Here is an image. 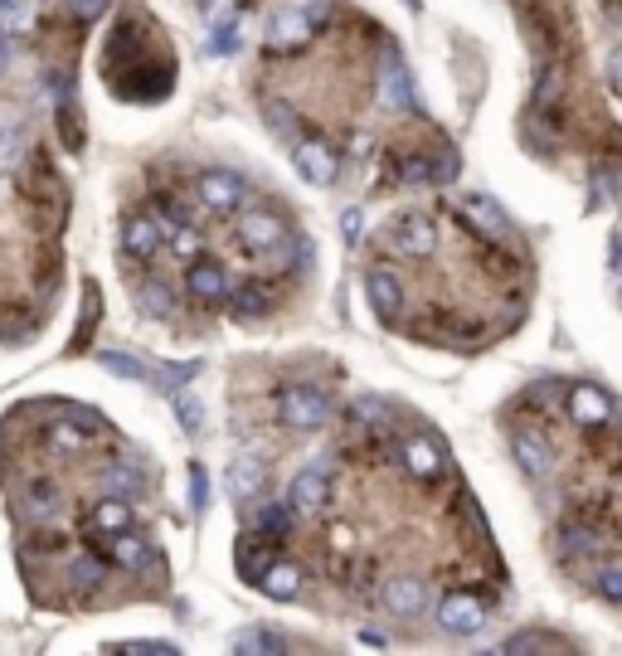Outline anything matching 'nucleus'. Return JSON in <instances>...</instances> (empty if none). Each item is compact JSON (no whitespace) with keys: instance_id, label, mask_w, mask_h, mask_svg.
Instances as JSON below:
<instances>
[{"instance_id":"obj_18","label":"nucleus","mask_w":622,"mask_h":656,"mask_svg":"<svg viewBox=\"0 0 622 656\" xmlns=\"http://www.w3.org/2000/svg\"><path fill=\"white\" fill-rule=\"evenodd\" d=\"M569 414H574V423H584V428H603L608 414H613V404H608L603 389H593V384H579V389L569 394Z\"/></svg>"},{"instance_id":"obj_50","label":"nucleus","mask_w":622,"mask_h":656,"mask_svg":"<svg viewBox=\"0 0 622 656\" xmlns=\"http://www.w3.org/2000/svg\"><path fill=\"white\" fill-rule=\"evenodd\" d=\"M613 268L622 273V229H618V239H613Z\"/></svg>"},{"instance_id":"obj_2","label":"nucleus","mask_w":622,"mask_h":656,"mask_svg":"<svg viewBox=\"0 0 622 656\" xmlns=\"http://www.w3.org/2000/svg\"><path fill=\"white\" fill-rule=\"evenodd\" d=\"M438 627L448 632V637H477L486 627V603L477 593H443L438 598Z\"/></svg>"},{"instance_id":"obj_6","label":"nucleus","mask_w":622,"mask_h":656,"mask_svg":"<svg viewBox=\"0 0 622 656\" xmlns=\"http://www.w3.org/2000/svg\"><path fill=\"white\" fill-rule=\"evenodd\" d=\"M380 603L389 608L394 618H423L428 608H433V588H428L423 579H418V574H404V579H389L380 588Z\"/></svg>"},{"instance_id":"obj_25","label":"nucleus","mask_w":622,"mask_h":656,"mask_svg":"<svg viewBox=\"0 0 622 656\" xmlns=\"http://www.w3.org/2000/svg\"><path fill=\"white\" fill-rule=\"evenodd\" d=\"M98 360L112 370V375H122V380H142V384H161V375H156L146 360H132V355H122V350H98Z\"/></svg>"},{"instance_id":"obj_11","label":"nucleus","mask_w":622,"mask_h":656,"mask_svg":"<svg viewBox=\"0 0 622 656\" xmlns=\"http://www.w3.org/2000/svg\"><path fill=\"white\" fill-rule=\"evenodd\" d=\"M108 554L117 569H132V574H151L156 569V545L142 535H132V530H117V535H108Z\"/></svg>"},{"instance_id":"obj_49","label":"nucleus","mask_w":622,"mask_h":656,"mask_svg":"<svg viewBox=\"0 0 622 656\" xmlns=\"http://www.w3.org/2000/svg\"><path fill=\"white\" fill-rule=\"evenodd\" d=\"M5 64H10V35L0 30V73H5Z\"/></svg>"},{"instance_id":"obj_29","label":"nucleus","mask_w":622,"mask_h":656,"mask_svg":"<svg viewBox=\"0 0 622 656\" xmlns=\"http://www.w3.org/2000/svg\"><path fill=\"white\" fill-rule=\"evenodd\" d=\"M229 302H234V312H239L244 321H253V316H263V312H268V292L258 287V282H234Z\"/></svg>"},{"instance_id":"obj_9","label":"nucleus","mask_w":622,"mask_h":656,"mask_svg":"<svg viewBox=\"0 0 622 656\" xmlns=\"http://www.w3.org/2000/svg\"><path fill=\"white\" fill-rule=\"evenodd\" d=\"M185 287H190V297H195V302L214 307V302H224L234 292V282H229V273H224V263H214V258H195V263H190Z\"/></svg>"},{"instance_id":"obj_51","label":"nucleus","mask_w":622,"mask_h":656,"mask_svg":"<svg viewBox=\"0 0 622 656\" xmlns=\"http://www.w3.org/2000/svg\"><path fill=\"white\" fill-rule=\"evenodd\" d=\"M5 5H10V0H0V10H5Z\"/></svg>"},{"instance_id":"obj_22","label":"nucleus","mask_w":622,"mask_h":656,"mask_svg":"<svg viewBox=\"0 0 622 656\" xmlns=\"http://www.w3.org/2000/svg\"><path fill=\"white\" fill-rule=\"evenodd\" d=\"M142 486H146V472L137 462H108L103 467V491H112V496H137Z\"/></svg>"},{"instance_id":"obj_27","label":"nucleus","mask_w":622,"mask_h":656,"mask_svg":"<svg viewBox=\"0 0 622 656\" xmlns=\"http://www.w3.org/2000/svg\"><path fill=\"white\" fill-rule=\"evenodd\" d=\"M103 559H98V554H88V550H78V554H69V584L73 588H103Z\"/></svg>"},{"instance_id":"obj_39","label":"nucleus","mask_w":622,"mask_h":656,"mask_svg":"<svg viewBox=\"0 0 622 656\" xmlns=\"http://www.w3.org/2000/svg\"><path fill=\"white\" fill-rule=\"evenodd\" d=\"M25 25H30V5H25V0H10V5L0 10V30L15 35V30H25Z\"/></svg>"},{"instance_id":"obj_45","label":"nucleus","mask_w":622,"mask_h":656,"mask_svg":"<svg viewBox=\"0 0 622 656\" xmlns=\"http://www.w3.org/2000/svg\"><path fill=\"white\" fill-rule=\"evenodd\" d=\"M608 83H613V93L622 98V49H613V59H608Z\"/></svg>"},{"instance_id":"obj_48","label":"nucleus","mask_w":622,"mask_h":656,"mask_svg":"<svg viewBox=\"0 0 622 656\" xmlns=\"http://www.w3.org/2000/svg\"><path fill=\"white\" fill-rule=\"evenodd\" d=\"M341 229L350 234V239H360V214H355V210H350V214H346V219H341Z\"/></svg>"},{"instance_id":"obj_37","label":"nucleus","mask_w":622,"mask_h":656,"mask_svg":"<svg viewBox=\"0 0 622 656\" xmlns=\"http://www.w3.org/2000/svg\"><path fill=\"white\" fill-rule=\"evenodd\" d=\"M108 5H112V0H64V10H69L73 20H83V25H88V20H103Z\"/></svg>"},{"instance_id":"obj_3","label":"nucleus","mask_w":622,"mask_h":656,"mask_svg":"<svg viewBox=\"0 0 622 656\" xmlns=\"http://www.w3.org/2000/svg\"><path fill=\"white\" fill-rule=\"evenodd\" d=\"M389 248L394 253H404V258H428L438 248V224L428 219V214H399V219L389 224Z\"/></svg>"},{"instance_id":"obj_24","label":"nucleus","mask_w":622,"mask_h":656,"mask_svg":"<svg viewBox=\"0 0 622 656\" xmlns=\"http://www.w3.org/2000/svg\"><path fill=\"white\" fill-rule=\"evenodd\" d=\"M263 462L258 457H234V467H229V491L239 496V501H248V496L258 491V486H263Z\"/></svg>"},{"instance_id":"obj_35","label":"nucleus","mask_w":622,"mask_h":656,"mask_svg":"<svg viewBox=\"0 0 622 656\" xmlns=\"http://www.w3.org/2000/svg\"><path fill=\"white\" fill-rule=\"evenodd\" d=\"M171 248H176V258H190V263H195V253H200V234H195V224H180V229L171 234Z\"/></svg>"},{"instance_id":"obj_10","label":"nucleus","mask_w":622,"mask_h":656,"mask_svg":"<svg viewBox=\"0 0 622 656\" xmlns=\"http://www.w3.org/2000/svg\"><path fill=\"white\" fill-rule=\"evenodd\" d=\"M239 229L253 253H273V248L287 244V224H282V214H273V210H248Z\"/></svg>"},{"instance_id":"obj_16","label":"nucleus","mask_w":622,"mask_h":656,"mask_svg":"<svg viewBox=\"0 0 622 656\" xmlns=\"http://www.w3.org/2000/svg\"><path fill=\"white\" fill-rule=\"evenodd\" d=\"M399 457H404V467H409V477H418V482H438V477H443V452L428 443V438H404Z\"/></svg>"},{"instance_id":"obj_30","label":"nucleus","mask_w":622,"mask_h":656,"mask_svg":"<svg viewBox=\"0 0 622 656\" xmlns=\"http://www.w3.org/2000/svg\"><path fill=\"white\" fill-rule=\"evenodd\" d=\"M287 525H292V501H263L253 511V530H263V535H282Z\"/></svg>"},{"instance_id":"obj_19","label":"nucleus","mask_w":622,"mask_h":656,"mask_svg":"<svg viewBox=\"0 0 622 656\" xmlns=\"http://www.w3.org/2000/svg\"><path fill=\"white\" fill-rule=\"evenodd\" d=\"M161 239H166V229L156 224V214H132L127 219V253L151 258L156 248H161Z\"/></svg>"},{"instance_id":"obj_42","label":"nucleus","mask_w":622,"mask_h":656,"mask_svg":"<svg viewBox=\"0 0 622 656\" xmlns=\"http://www.w3.org/2000/svg\"><path fill=\"white\" fill-rule=\"evenodd\" d=\"M127 656H176L171 642H122Z\"/></svg>"},{"instance_id":"obj_47","label":"nucleus","mask_w":622,"mask_h":656,"mask_svg":"<svg viewBox=\"0 0 622 656\" xmlns=\"http://www.w3.org/2000/svg\"><path fill=\"white\" fill-rule=\"evenodd\" d=\"M190 477H195V506H205V467H190Z\"/></svg>"},{"instance_id":"obj_26","label":"nucleus","mask_w":622,"mask_h":656,"mask_svg":"<svg viewBox=\"0 0 622 656\" xmlns=\"http://www.w3.org/2000/svg\"><path fill=\"white\" fill-rule=\"evenodd\" d=\"M559 550L569 554V559H588V554L603 550V535H598V530H588V525H564L559 530Z\"/></svg>"},{"instance_id":"obj_44","label":"nucleus","mask_w":622,"mask_h":656,"mask_svg":"<svg viewBox=\"0 0 622 656\" xmlns=\"http://www.w3.org/2000/svg\"><path fill=\"white\" fill-rule=\"evenodd\" d=\"M263 112H268V122H273V132H282V137H287V122H292V112L282 108V103H268Z\"/></svg>"},{"instance_id":"obj_21","label":"nucleus","mask_w":622,"mask_h":656,"mask_svg":"<svg viewBox=\"0 0 622 656\" xmlns=\"http://www.w3.org/2000/svg\"><path fill=\"white\" fill-rule=\"evenodd\" d=\"M258 584H263V593H268V598L287 603V598H297L302 574H297V564H268V569L258 574Z\"/></svg>"},{"instance_id":"obj_38","label":"nucleus","mask_w":622,"mask_h":656,"mask_svg":"<svg viewBox=\"0 0 622 656\" xmlns=\"http://www.w3.org/2000/svg\"><path fill=\"white\" fill-rule=\"evenodd\" d=\"M598 598H608V603H622V569H618V564H608V569L603 574H598Z\"/></svg>"},{"instance_id":"obj_31","label":"nucleus","mask_w":622,"mask_h":656,"mask_svg":"<svg viewBox=\"0 0 622 656\" xmlns=\"http://www.w3.org/2000/svg\"><path fill=\"white\" fill-rule=\"evenodd\" d=\"M171 399H176L180 428H185V433H200V423H205V409H200V394H190V389H176Z\"/></svg>"},{"instance_id":"obj_17","label":"nucleus","mask_w":622,"mask_h":656,"mask_svg":"<svg viewBox=\"0 0 622 656\" xmlns=\"http://www.w3.org/2000/svg\"><path fill=\"white\" fill-rule=\"evenodd\" d=\"M132 525V496H103V501L88 511V530L93 535H117V530H127Z\"/></svg>"},{"instance_id":"obj_4","label":"nucleus","mask_w":622,"mask_h":656,"mask_svg":"<svg viewBox=\"0 0 622 656\" xmlns=\"http://www.w3.org/2000/svg\"><path fill=\"white\" fill-rule=\"evenodd\" d=\"M312 35H316V20H312V10H278L273 20H268V35H263V44L273 54H292V49H307L312 44Z\"/></svg>"},{"instance_id":"obj_52","label":"nucleus","mask_w":622,"mask_h":656,"mask_svg":"<svg viewBox=\"0 0 622 656\" xmlns=\"http://www.w3.org/2000/svg\"><path fill=\"white\" fill-rule=\"evenodd\" d=\"M0 132H5V122H0Z\"/></svg>"},{"instance_id":"obj_34","label":"nucleus","mask_w":622,"mask_h":656,"mask_svg":"<svg viewBox=\"0 0 622 656\" xmlns=\"http://www.w3.org/2000/svg\"><path fill=\"white\" fill-rule=\"evenodd\" d=\"M20 151H25V137L20 132H0V171H15Z\"/></svg>"},{"instance_id":"obj_8","label":"nucleus","mask_w":622,"mask_h":656,"mask_svg":"<svg viewBox=\"0 0 622 656\" xmlns=\"http://www.w3.org/2000/svg\"><path fill=\"white\" fill-rule=\"evenodd\" d=\"M292 511L297 516H321L326 506H331V477H326V467H307L292 477V491H287Z\"/></svg>"},{"instance_id":"obj_41","label":"nucleus","mask_w":622,"mask_h":656,"mask_svg":"<svg viewBox=\"0 0 622 656\" xmlns=\"http://www.w3.org/2000/svg\"><path fill=\"white\" fill-rule=\"evenodd\" d=\"M239 652H287V642L273 632H248V637H239Z\"/></svg>"},{"instance_id":"obj_1","label":"nucleus","mask_w":622,"mask_h":656,"mask_svg":"<svg viewBox=\"0 0 622 656\" xmlns=\"http://www.w3.org/2000/svg\"><path fill=\"white\" fill-rule=\"evenodd\" d=\"M278 418L292 433H316V428H326V418H331V399H326V389H316V384H287V389L278 394Z\"/></svg>"},{"instance_id":"obj_23","label":"nucleus","mask_w":622,"mask_h":656,"mask_svg":"<svg viewBox=\"0 0 622 656\" xmlns=\"http://www.w3.org/2000/svg\"><path fill=\"white\" fill-rule=\"evenodd\" d=\"M380 98H384V103H389V108H409V103H414L409 73H404V64L394 59V54H389V59H384V83H380Z\"/></svg>"},{"instance_id":"obj_36","label":"nucleus","mask_w":622,"mask_h":656,"mask_svg":"<svg viewBox=\"0 0 622 656\" xmlns=\"http://www.w3.org/2000/svg\"><path fill=\"white\" fill-rule=\"evenodd\" d=\"M564 642H554V637H535V632H520V637L506 642V652H559Z\"/></svg>"},{"instance_id":"obj_40","label":"nucleus","mask_w":622,"mask_h":656,"mask_svg":"<svg viewBox=\"0 0 622 656\" xmlns=\"http://www.w3.org/2000/svg\"><path fill=\"white\" fill-rule=\"evenodd\" d=\"M205 54H210V59H229V54H239V35H234V30L224 25L219 35H210V44H205Z\"/></svg>"},{"instance_id":"obj_46","label":"nucleus","mask_w":622,"mask_h":656,"mask_svg":"<svg viewBox=\"0 0 622 656\" xmlns=\"http://www.w3.org/2000/svg\"><path fill=\"white\" fill-rule=\"evenodd\" d=\"M593 190H598V200H613V195H618V180H613V176H598Z\"/></svg>"},{"instance_id":"obj_13","label":"nucleus","mask_w":622,"mask_h":656,"mask_svg":"<svg viewBox=\"0 0 622 656\" xmlns=\"http://www.w3.org/2000/svg\"><path fill=\"white\" fill-rule=\"evenodd\" d=\"M365 297L370 307H375V316H384V321H399L404 312V282L389 273V268H375V273L365 278Z\"/></svg>"},{"instance_id":"obj_32","label":"nucleus","mask_w":622,"mask_h":656,"mask_svg":"<svg viewBox=\"0 0 622 656\" xmlns=\"http://www.w3.org/2000/svg\"><path fill=\"white\" fill-rule=\"evenodd\" d=\"M355 418H360V423H375V428H384V423H389V409H384L375 394H360V399H355Z\"/></svg>"},{"instance_id":"obj_7","label":"nucleus","mask_w":622,"mask_h":656,"mask_svg":"<svg viewBox=\"0 0 622 656\" xmlns=\"http://www.w3.org/2000/svg\"><path fill=\"white\" fill-rule=\"evenodd\" d=\"M292 166L302 171V180H312V185H336V176H341V156L331 151L326 142H297L292 146Z\"/></svg>"},{"instance_id":"obj_12","label":"nucleus","mask_w":622,"mask_h":656,"mask_svg":"<svg viewBox=\"0 0 622 656\" xmlns=\"http://www.w3.org/2000/svg\"><path fill=\"white\" fill-rule=\"evenodd\" d=\"M200 200H205L210 210H239L248 200V180L234 171H205L200 176Z\"/></svg>"},{"instance_id":"obj_5","label":"nucleus","mask_w":622,"mask_h":656,"mask_svg":"<svg viewBox=\"0 0 622 656\" xmlns=\"http://www.w3.org/2000/svg\"><path fill=\"white\" fill-rule=\"evenodd\" d=\"M20 516H25L30 525H59V516H64V491H59V482L30 477L25 486H20Z\"/></svg>"},{"instance_id":"obj_33","label":"nucleus","mask_w":622,"mask_h":656,"mask_svg":"<svg viewBox=\"0 0 622 656\" xmlns=\"http://www.w3.org/2000/svg\"><path fill=\"white\" fill-rule=\"evenodd\" d=\"M59 414H64V418H73V423L83 428V433H93V438H103V433H108V423H103V418H98V414H88V409H78V404H59Z\"/></svg>"},{"instance_id":"obj_14","label":"nucleus","mask_w":622,"mask_h":656,"mask_svg":"<svg viewBox=\"0 0 622 656\" xmlns=\"http://www.w3.org/2000/svg\"><path fill=\"white\" fill-rule=\"evenodd\" d=\"M511 452H516L520 472H530L535 482H545L550 472H554V452H550V443H545L540 433H530V428H520V433L511 438Z\"/></svg>"},{"instance_id":"obj_43","label":"nucleus","mask_w":622,"mask_h":656,"mask_svg":"<svg viewBox=\"0 0 622 656\" xmlns=\"http://www.w3.org/2000/svg\"><path fill=\"white\" fill-rule=\"evenodd\" d=\"M452 176H457V156H433V180H438V185H443V180H452Z\"/></svg>"},{"instance_id":"obj_28","label":"nucleus","mask_w":622,"mask_h":656,"mask_svg":"<svg viewBox=\"0 0 622 656\" xmlns=\"http://www.w3.org/2000/svg\"><path fill=\"white\" fill-rule=\"evenodd\" d=\"M88 443H93V433H83L73 418L59 414V418L49 423V448H54V452H83Z\"/></svg>"},{"instance_id":"obj_15","label":"nucleus","mask_w":622,"mask_h":656,"mask_svg":"<svg viewBox=\"0 0 622 656\" xmlns=\"http://www.w3.org/2000/svg\"><path fill=\"white\" fill-rule=\"evenodd\" d=\"M462 210H467V219L477 224L482 234H491V239H501V244H516V224L506 219L496 200H486V195H467V200H462Z\"/></svg>"},{"instance_id":"obj_20","label":"nucleus","mask_w":622,"mask_h":656,"mask_svg":"<svg viewBox=\"0 0 622 656\" xmlns=\"http://www.w3.org/2000/svg\"><path fill=\"white\" fill-rule=\"evenodd\" d=\"M137 307L151 312L156 321H171V316H176V292L166 287L161 278H142L137 282Z\"/></svg>"}]
</instances>
